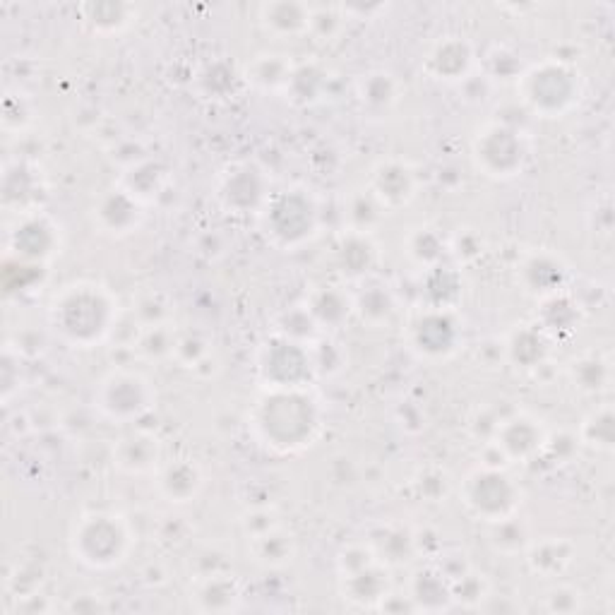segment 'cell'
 Wrapping results in <instances>:
<instances>
[{"label":"cell","instance_id":"cell-10","mask_svg":"<svg viewBox=\"0 0 615 615\" xmlns=\"http://www.w3.org/2000/svg\"><path fill=\"white\" fill-rule=\"evenodd\" d=\"M572 373H575L577 387H582V390L587 392L606 390L608 382H611V366H608V361L603 356L582 358V361L575 363Z\"/></svg>","mask_w":615,"mask_h":615},{"label":"cell","instance_id":"cell-9","mask_svg":"<svg viewBox=\"0 0 615 615\" xmlns=\"http://www.w3.org/2000/svg\"><path fill=\"white\" fill-rule=\"evenodd\" d=\"M157 459V440L149 435H133L118 447V464L128 471H145Z\"/></svg>","mask_w":615,"mask_h":615},{"label":"cell","instance_id":"cell-5","mask_svg":"<svg viewBox=\"0 0 615 615\" xmlns=\"http://www.w3.org/2000/svg\"><path fill=\"white\" fill-rule=\"evenodd\" d=\"M255 541V560L267 567L286 565L294 555V541L286 531L277 527H267L253 536Z\"/></svg>","mask_w":615,"mask_h":615},{"label":"cell","instance_id":"cell-1","mask_svg":"<svg viewBox=\"0 0 615 615\" xmlns=\"http://www.w3.org/2000/svg\"><path fill=\"white\" fill-rule=\"evenodd\" d=\"M536 111L563 113L579 99V75L563 63H548L527 75V97Z\"/></svg>","mask_w":615,"mask_h":615},{"label":"cell","instance_id":"cell-12","mask_svg":"<svg viewBox=\"0 0 615 615\" xmlns=\"http://www.w3.org/2000/svg\"><path fill=\"white\" fill-rule=\"evenodd\" d=\"M197 601H205V611H226V608H236L238 591L234 582H226L222 577H212L202 584L195 596Z\"/></svg>","mask_w":615,"mask_h":615},{"label":"cell","instance_id":"cell-2","mask_svg":"<svg viewBox=\"0 0 615 615\" xmlns=\"http://www.w3.org/2000/svg\"><path fill=\"white\" fill-rule=\"evenodd\" d=\"M75 548L80 546V560L92 567H111L123 558L128 546V531L118 517L94 515L87 517L80 534L75 536Z\"/></svg>","mask_w":615,"mask_h":615},{"label":"cell","instance_id":"cell-11","mask_svg":"<svg viewBox=\"0 0 615 615\" xmlns=\"http://www.w3.org/2000/svg\"><path fill=\"white\" fill-rule=\"evenodd\" d=\"M582 440L596 450H611L615 433H613V411L611 406H603V409L591 414L582 426Z\"/></svg>","mask_w":615,"mask_h":615},{"label":"cell","instance_id":"cell-6","mask_svg":"<svg viewBox=\"0 0 615 615\" xmlns=\"http://www.w3.org/2000/svg\"><path fill=\"white\" fill-rule=\"evenodd\" d=\"M159 486L171 503H188L200 491L202 481L193 464H169L161 474Z\"/></svg>","mask_w":615,"mask_h":615},{"label":"cell","instance_id":"cell-8","mask_svg":"<svg viewBox=\"0 0 615 615\" xmlns=\"http://www.w3.org/2000/svg\"><path fill=\"white\" fill-rule=\"evenodd\" d=\"M572 546L567 541H543L539 546H534V551H531L529 563L534 567L536 572H541V575H560V572L565 570L567 565H570L572 560Z\"/></svg>","mask_w":615,"mask_h":615},{"label":"cell","instance_id":"cell-4","mask_svg":"<svg viewBox=\"0 0 615 615\" xmlns=\"http://www.w3.org/2000/svg\"><path fill=\"white\" fill-rule=\"evenodd\" d=\"M375 197L382 205H404L409 202V197L414 195V185H411V173L402 164H382L375 171V183H373Z\"/></svg>","mask_w":615,"mask_h":615},{"label":"cell","instance_id":"cell-3","mask_svg":"<svg viewBox=\"0 0 615 615\" xmlns=\"http://www.w3.org/2000/svg\"><path fill=\"white\" fill-rule=\"evenodd\" d=\"M104 397H101V409L111 416V419H133L140 416L142 411L149 409V382L140 380V385L133 392L125 394L128 390V373L111 375L104 382Z\"/></svg>","mask_w":615,"mask_h":615},{"label":"cell","instance_id":"cell-7","mask_svg":"<svg viewBox=\"0 0 615 615\" xmlns=\"http://www.w3.org/2000/svg\"><path fill=\"white\" fill-rule=\"evenodd\" d=\"M486 498H495V503H498L500 512H503L505 517L510 515V512L515 510V505H517V491H515V486L510 483V479H505V476L500 474L498 483H495V491H488L486 479H483V474L479 471V474H474L469 479L467 503L476 510V507H479Z\"/></svg>","mask_w":615,"mask_h":615}]
</instances>
